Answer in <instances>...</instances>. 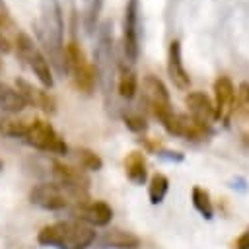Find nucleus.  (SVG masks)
<instances>
[{
	"mask_svg": "<svg viewBox=\"0 0 249 249\" xmlns=\"http://www.w3.org/2000/svg\"><path fill=\"white\" fill-rule=\"evenodd\" d=\"M23 140L41 152H51L58 156L68 154V146L64 138L54 130V126L49 121H43V119H33L27 123Z\"/></svg>",
	"mask_w": 249,
	"mask_h": 249,
	"instance_id": "obj_5",
	"label": "nucleus"
},
{
	"mask_svg": "<svg viewBox=\"0 0 249 249\" xmlns=\"http://www.w3.org/2000/svg\"><path fill=\"white\" fill-rule=\"evenodd\" d=\"M16 49H18V54L25 60V64L31 68V72L37 76V80L49 89L53 88L54 84V78H53V72H51V64L47 60V56L41 53V49L37 47V43L27 35V33H18L16 37Z\"/></svg>",
	"mask_w": 249,
	"mask_h": 249,
	"instance_id": "obj_6",
	"label": "nucleus"
},
{
	"mask_svg": "<svg viewBox=\"0 0 249 249\" xmlns=\"http://www.w3.org/2000/svg\"><path fill=\"white\" fill-rule=\"evenodd\" d=\"M76 158H78L82 169H88V171H99V169L103 167V160H101L93 150L78 148V150H76Z\"/></svg>",
	"mask_w": 249,
	"mask_h": 249,
	"instance_id": "obj_26",
	"label": "nucleus"
},
{
	"mask_svg": "<svg viewBox=\"0 0 249 249\" xmlns=\"http://www.w3.org/2000/svg\"><path fill=\"white\" fill-rule=\"evenodd\" d=\"M27 128V121L16 119L8 113H0V134L10 138H23Z\"/></svg>",
	"mask_w": 249,
	"mask_h": 249,
	"instance_id": "obj_22",
	"label": "nucleus"
},
{
	"mask_svg": "<svg viewBox=\"0 0 249 249\" xmlns=\"http://www.w3.org/2000/svg\"><path fill=\"white\" fill-rule=\"evenodd\" d=\"M161 126L171 136H181V138H187L191 142H200V140H206L214 134V128L210 124L200 123L187 113H175V111L161 121Z\"/></svg>",
	"mask_w": 249,
	"mask_h": 249,
	"instance_id": "obj_7",
	"label": "nucleus"
},
{
	"mask_svg": "<svg viewBox=\"0 0 249 249\" xmlns=\"http://www.w3.org/2000/svg\"><path fill=\"white\" fill-rule=\"evenodd\" d=\"M16 89H18V93L23 97L25 103H29V105H33V107H39L41 111L51 113V115L56 111V99H54L49 91H45V89H41V88H35V86L29 84L27 80L18 78V80H16Z\"/></svg>",
	"mask_w": 249,
	"mask_h": 249,
	"instance_id": "obj_14",
	"label": "nucleus"
},
{
	"mask_svg": "<svg viewBox=\"0 0 249 249\" xmlns=\"http://www.w3.org/2000/svg\"><path fill=\"white\" fill-rule=\"evenodd\" d=\"M185 105L189 109V115L200 123L210 124L212 121H216V111H214V103L212 99L202 93V91H191L185 97Z\"/></svg>",
	"mask_w": 249,
	"mask_h": 249,
	"instance_id": "obj_16",
	"label": "nucleus"
},
{
	"mask_svg": "<svg viewBox=\"0 0 249 249\" xmlns=\"http://www.w3.org/2000/svg\"><path fill=\"white\" fill-rule=\"evenodd\" d=\"M233 249H249V230L237 235V239L233 241Z\"/></svg>",
	"mask_w": 249,
	"mask_h": 249,
	"instance_id": "obj_29",
	"label": "nucleus"
},
{
	"mask_svg": "<svg viewBox=\"0 0 249 249\" xmlns=\"http://www.w3.org/2000/svg\"><path fill=\"white\" fill-rule=\"evenodd\" d=\"M233 99H235V88L233 82L228 76H218L214 80V111H216V121H228L233 109Z\"/></svg>",
	"mask_w": 249,
	"mask_h": 249,
	"instance_id": "obj_13",
	"label": "nucleus"
},
{
	"mask_svg": "<svg viewBox=\"0 0 249 249\" xmlns=\"http://www.w3.org/2000/svg\"><path fill=\"white\" fill-rule=\"evenodd\" d=\"M62 8L60 0H41V35L49 49L51 60L58 72H64V43H62Z\"/></svg>",
	"mask_w": 249,
	"mask_h": 249,
	"instance_id": "obj_2",
	"label": "nucleus"
},
{
	"mask_svg": "<svg viewBox=\"0 0 249 249\" xmlns=\"http://www.w3.org/2000/svg\"><path fill=\"white\" fill-rule=\"evenodd\" d=\"M140 245V237L132 231L124 230H109L97 239L99 249H136Z\"/></svg>",
	"mask_w": 249,
	"mask_h": 249,
	"instance_id": "obj_17",
	"label": "nucleus"
},
{
	"mask_svg": "<svg viewBox=\"0 0 249 249\" xmlns=\"http://www.w3.org/2000/svg\"><path fill=\"white\" fill-rule=\"evenodd\" d=\"M29 200L43 210H62L68 206V195L56 183H39L31 189Z\"/></svg>",
	"mask_w": 249,
	"mask_h": 249,
	"instance_id": "obj_11",
	"label": "nucleus"
},
{
	"mask_svg": "<svg viewBox=\"0 0 249 249\" xmlns=\"http://www.w3.org/2000/svg\"><path fill=\"white\" fill-rule=\"evenodd\" d=\"M12 47H10V41L6 39V35H2V31H0V51L2 53H8Z\"/></svg>",
	"mask_w": 249,
	"mask_h": 249,
	"instance_id": "obj_30",
	"label": "nucleus"
},
{
	"mask_svg": "<svg viewBox=\"0 0 249 249\" xmlns=\"http://www.w3.org/2000/svg\"><path fill=\"white\" fill-rule=\"evenodd\" d=\"M53 173H54L56 185H60L68 196H74L76 202L88 200L89 177L86 175L84 169L62 163V161H53Z\"/></svg>",
	"mask_w": 249,
	"mask_h": 249,
	"instance_id": "obj_8",
	"label": "nucleus"
},
{
	"mask_svg": "<svg viewBox=\"0 0 249 249\" xmlns=\"http://www.w3.org/2000/svg\"><path fill=\"white\" fill-rule=\"evenodd\" d=\"M167 191H169V179H167V175L154 173L150 177V185H148V198H150V202L152 204H160L165 198Z\"/></svg>",
	"mask_w": 249,
	"mask_h": 249,
	"instance_id": "obj_23",
	"label": "nucleus"
},
{
	"mask_svg": "<svg viewBox=\"0 0 249 249\" xmlns=\"http://www.w3.org/2000/svg\"><path fill=\"white\" fill-rule=\"evenodd\" d=\"M25 101L23 97L18 93L16 88L8 86L6 82H0V113H8V115H14V113H19L25 109Z\"/></svg>",
	"mask_w": 249,
	"mask_h": 249,
	"instance_id": "obj_20",
	"label": "nucleus"
},
{
	"mask_svg": "<svg viewBox=\"0 0 249 249\" xmlns=\"http://www.w3.org/2000/svg\"><path fill=\"white\" fill-rule=\"evenodd\" d=\"M74 216L89 228H103L113 220V208L105 200H84L76 204Z\"/></svg>",
	"mask_w": 249,
	"mask_h": 249,
	"instance_id": "obj_12",
	"label": "nucleus"
},
{
	"mask_svg": "<svg viewBox=\"0 0 249 249\" xmlns=\"http://www.w3.org/2000/svg\"><path fill=\"white\" fill-rule=\"evenodd\" d=\"M167 74H169V78H171V82L177 89H189L191 78H189V72L183 66L181 43L177 39H173L169 43V49H167Z\"/></svg>",
	"mask_w": 249,
	"mask_h": 249,
	"instance_id": "obj_15",
	"label": "nucleus"
},
{
	"mask_svg": "<svg viewBox=\"0 0 249 249\" xmlns=\"http://www.w3.org/2000/svg\"><path fill=\"white\" fill-rule=\"evenodd\" d=\"M0 70H2V60H0Z\"/></svg>",
	"mask_w": 249,
	"mask_h": 249,
	"instance_id": "obj_32",
	"label": "nucleus"
},
{
	"mask_svg": "<svg viewBox=\"0 0 249 249\" xmlns=\"http://www.w3.org/2000/svg\"><path fill=\"white\" fill-rule=\"evenodd\" d=\"M156 154L163 160H169V161H183L185 160V156L181 152H171V150H163V148H160Z\"/></svg>",
	"mask_w": 249,
	"mask_h": 249,
	"instance_id": "obj_28",
	"label": "nucleus"
},
{
	"mask_svg": "<svg viewBox=\"0 0 249 249\" xmlns=\"http://www.w3.org/2000/svg\"><path fill=\"white\" fill-rule=\"evenodd\" d=\"M140 8L138 0H128L123 19V51L128 62H134L140 53V31H138Z\"/></svg>",
	"mask_w": 249,
	"mask_h": 249,
	"instance_id": "obj_10",
	"label": "nucleus"
},
{
	"mask_svg": "<svg viewBox=\"0 0 249 249\" xmlns=\"http://www.w3.org/2000/svg\"><path fill=\"white\" fill-rule=\"evenodd\" d=\"M136 89H138V78H136V72L121 62L117 66V91L123 99H132L136 95Z\"/></svg>",
	"mask_w": 249,
	"mask_h": 249,
	"instance_id": "obj_19",
	"label": "nucleus"
},
{
	"mask_svg": "<svg viewBox=\"0 0 249 249\" xmlns=\"http://www.w3.org/2000/svg\"><path fill=\"white\" fill-rule=\"evenodd\" d=\"M2 167H4V161H2V160H0V171H2Z\"/></svg>",
	"mask_w": 249,
	"mask_h": 249,
	"instance_id": "obj_31",
	"label": "nucleus"
},
{
	"mask_svg": "<svg viewBox=\"0 0 249 249\" xmlns=\"http://www.w3.org/2000/svg\"><path fill=\"white\" fill-rule=\"evenodd\" d=\"M37 241L45 247L56 249H88L95 241V230L80 220L54 222L41 228Z\"/></svg>",
	"mask_w": 249,
	"mask_h": 249,
	"instance_id": "obj_1",
	"label": "nucleus"
},
{
	"mask_svg": "<svg viewBox=\"0 0 249 249\" xmlns=\"http://www.w3.org/2000/svg\"><path fill=\"white\" fill-rule=\"evenodd\" d=\"M144 103L148 107V111L161 123L167 115L173 113V107H171V99H169V91L165 88V84L154 76V74H148L144 78Z\"/></svg>",
	"mask_w": 249,
	"mask_h": 249,
	"instance_id": "obj_9",
	"label": "nucleus"
},
{
	"mask_svg": "<svg viewBox=\"0 0 249 249\" xmlns=\"http://www.w3.org/2000/svg\"><path fill=\"white\" fill-rule=\"evenodd\" d=\"M191 198H193V206L195 210L204 218V220H210L214 216V204L210 200V193L200 187V185H195L193 191H191Z\"/></svg>",
	"mask_w": 249,
	"mask_h": 249,
	"instance_id": "obj_21",
	"label": "nucleus"
},
{
	"mask_svg": "<svg viewBox=\"0 0 249 249\" xmlns=\"http://www.w3.org/2000/svg\"><path fill=\"white\" fill-rule=\"evenodd\" d=\"M64 70L70 74L74 86L82 93H91L93 91L95 80H97L93 64L88 60L84 49L76 41H70L64 47Z\"/></svg>",
	"mask_w": 249,
	"mask_h": 249,
	"instance_id": "obj_4",
	"label": "nucleus"
},
{
	"mask_svg": "<svg viewBox=\"0 0 249 249\" xmlns=\"http://www.w3.org/2000/svg\"><path fill=\"white\" fill-rule=\"evenodd\" d=\"M103 8V0H86L84 8V27L88 33H93L97 29V19Z\"/></svg>",
	"mask_w": 249,
	"mask_h": 249,
	"instance_id": "obj_25",
	"label": "nucleus"
},
{
	"mask_svg": "<svg viewBox=\"0 0 249 249\" xmlns=\"http://www.w3.org/2000/svg\"><path fill=\"white\" fill-rule=\"evenodd\" d=\"M124 173L134 185H144L148 179V165L142 152H130L124 158Z\"/></svg>",
	"mask_w": 249,
	"mask_h": 249,
	"instance_id": "obj_18",
	"label": "nucleus"
},
{
	"mask_svg": "<svg viewBox=\"0 0 249 249\" xmlns=\"http://www.w3.org/2000/svg\"><path fill=\"white\" fill-rule=\"evenodd\" d=\"M97 45L93 53V70L95 78L101 84V89L105 95L111 93L113 88V76H115V49H113V23L105 19L101 25H97Z\"/></svg>",
	"mask_w": 249,
	"mask_h": 249,
	"instance_id": "obj_3",
	"label": "nucleus"
},
{
	"mask_svg": "<svg viewBox=\"0 0 249 249\" xmlns=\"http://www.w3.org/2000/svg\"><path fill=\"white\" fill-rule=\"evenodd\" d=\"M231 113H235V117H239V119H249V82L239 84V88L235 91Z\"/></svg>",
	"mask_w": 249,
	"mask_h": 249,
	"instance_id": "obj_24",
	"label": "nucleus"
},
{
	"mask_svg": "<svg viewBox=\"0 0 249 249\" xmlns=\"http://www.w3.org/2000/svg\"><path fill=\"white\" fill-rule=\"evenodd\" d=\"M124 124H126L128 130H132V132H136V134L146 132V128H148L146 119H144L142 115H138V113H126V115H124Z\"/></svg>",
	"mask_w": 249,
	"mask_h": 249,
	"instance_id": "obj_27",
	"label": "nucleus"
}]
</instances>
